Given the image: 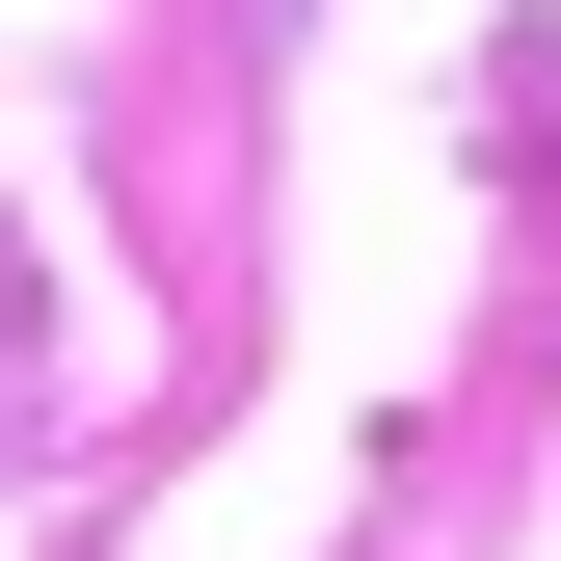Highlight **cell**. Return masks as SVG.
Listing matches in <instances>:
<instances>
[{
  "mask_svg": "<svg viewBox=\"0 0 561 561\" xmlns=\"http://www.w3.org/2000/svg\"><path fill=\"white\" fill-rule=\"evenodd\" d=\"M0 321H27V267H0Z\"/></svg>",
  "mask_w": 561,
  "mask_h": 561,
  "instance_id": "cell-1",
  "label": "cell"
}]
</instances>
